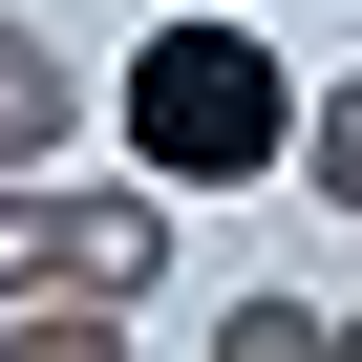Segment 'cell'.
<instances>
[{
  "label": "cell",
  "mask_w": 362,
  "mask_h": 362,
  "mask_svg": "<svg viewBox=\"0 0 362 362\" xmlns=\"http://www.w3.org/2000/svg\"><path fill=\"white\" fill-rule=\"evenodd\" d=\"M107 128H128L149 192H277V149H298V64H277L256 22H149L128 86H107Z\"/></svg>",
  "instance_id": "1"
},
{
  "label": "cell",
  "mask_w": 362,
  "mask_h": 362,
  "mask_svg": "<svg viewBox=\"0 0 362 362\" xmlns=\"http://www.w3.org/2000/svg\"><path fill=\"white\" fill-rule=\"evenodd\" d=\"M170 235H192V192H149V170H0V298L170 320Z\"/></svg>",
  "instance_id": "2"
},
{
  "label": "cell",
  "mask_w": 362,
  "mask_h": 362,
  "mask_svg": "<svg viewBox=\"0 0 362 362\" xmlns=\"http://www.w3.org/2000/svg\"><path fill=\"white\" fill-rule=\"evenodd\" d=\"M64 149H86V64L43 22H0V170H64Z\"/></svg>",
  "instance_id": "3"
},
{
  "label": "cell",
  "mask_w": 362,
  "mask_h": 362,
  "mask_svg": "<svg viewBox=\"0 0 362 362\" xmlns=\"http://www.w3.org/2000/svg\"><path fill=\"white\" fill-rule=\"evenodd\" d=\"M277 170H298L320 214H362V64H320V86H298V149H277Z\"/></svg>",
  "instance_id": "4"
},
{
  "label": "cell",
  "mask_w": 362,
  "mask_h": 362,
  "mask_svg": "<svg viewBox=\"0 0 362 362\" xmlns=\"http://www.w3.org/2000/svg\"><path fill=\"white\" fill-rule=\"evenodd\" d=\"M192 341H214V362H320V341H341V298H298V277H256V298H214Z\"/></svg>",
  "instance_id": "5"
},
{
  "label": "cell",
  "mask_w": 362,
  "mask_h": 362,
  "mask_svg": "<svg viewBox=\"0 0 362 362\" xmlns=\"http://www.w3.org/2000/svg\"><path fill=\"white\" fill-rule=\"evenodd\" d=\"M149 320L128 298H0V362H128Z\"/></svg>",
  "instance_id": "6"
},
{
  "label": "cell",
  "mask_w": 362,
  "mask_h": 362,
  "mask_svg": "<svg viewBox=\"0 0 362 362\" xmlns=\"http://www.w3.org/2000/svg\"><path fill=\"white\" fill-rule=\"evenodd\" d=\"M320 362H362V298H341V341H320Z\"/></svg>",
  "instance_id": "7"
}]
</instances>
